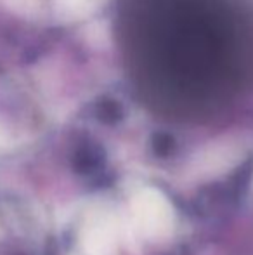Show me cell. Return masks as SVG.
I'll return each instance as SVG.
<instances>
[{
    "instance_id": "cell-1",
    "label": "cell",
    "mask_w": 253,
    "mask_h": 255,
    "mask_svg": "<svg viewBox=\"0 0 253 255\" xmlns=\"http://www.w3.org/2000/svg\"><path fill=\"white\" fill-rule=\"evenodd\" d=\"M132 226L141 236L151 242L165 240L175 226V212L172 203L158 189H141L130 203Z\"/></svg>"
},
{
    "instance_id": "cell-2",
    "label": "cell",
    "mask_w": 253,
    "mask_h": 255,
    "mask_svg": "<svg viewBox=\"0 0 253 255\" xmlns=\"http://www.w3.org/2000/svg\"><path fill=\"white\" fill-rule=\"evenodd\" d=\"M120 231L122 228L113 215H95L82 236L84 250L88 255H115L120 243Z\"/></svg>"
},
{
    "instance_id": "cell-3",
    "label": "cell",
    "mask_w": 253,
    "mask_h": 255,
    "mask_svg": "<svg viewBox=\"0 0 253 255\" xmlns=\"http://www.w3.org/2000/svg\"><path fill=\"white\" fill-rule=\"evenodd\" d=\"M66 3L71 7V9H82V7H85L88 3V0H66Z\"/></svg>"
}]
</instances>
